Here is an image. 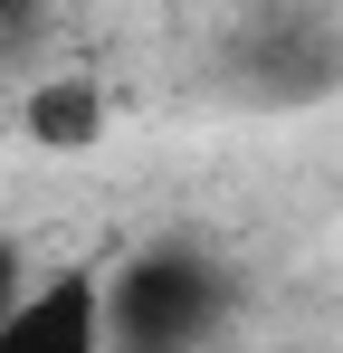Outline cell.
<instances>
[{
    "instance_id": "obj_1",
    "label": "cell",
    "mask_w": 343,
    "mask_h": 353,
    "mask_svg": "<svg viewBox=\"0 0 343 353\" xmlns=\"http://www.w3.org/2000/svg\"><path fill=\"white\" fill-rule=\"evenodd\" d=\"M229 277L191 239H153L105 277V353H210Z\"/></svg>"
},
{
    "instance_id": "obj_2",
    "label": "cell",
    "mask_w": 343,
    "mask_h": 353,
    "mask_svg": "<svg viewBox=\"0 0 343 353\" xmlns=\"http://www.w3.org/2000/svg\"><path fill=\"white\" fill-rule=\"evenodd\" d=\"M0 353H105V277L96 268H57L19 296V315L0 325Z\"/></svg>"
},
{
    "instance_id": "obj_3",
    "label": "cell",
    "mask_w": 343,
    "mask_h": 353,
    "mask_svg": "<svg viewBox=\"0 0 343 353\" xmlns=\"http://www.w3.org/2000/svg\"><path fill=\"white\" fill-rule=\"evenodd\" d=\"M324 77H343V48L315 39L305 19H277L267 39H248V86H267V96H305Z\"/></svg>"
},
{
    "instance_id": "obj_4",
    "label": "cell",
    "mask_w": 343,
    "mask_h": 353,
    "mask_svg": "<svg viewBox=\"0 0 343 353\" xmlns=\"http://www.w3.org/2000/svg\"><path fill=\"white\" fill-rule=\"evenodd\" d=\"M96 124H105V96H96L86 77H57V86H39V96H29V134H39V143H57V153H76Z\"/></svg>"
},
{
    "instance_id": "obj_5",
    "label": "cell",
    "mask_w": 343,
    "mask_h": 353,
    "mask_svg": "<svg viewBox=\"0 0 343 353\" xmlns=\"http://www.w3.org/2000/svg\"><path fill=\"white\" fill-rule=\"evenodd\" d=\"M19 296H29V268H19V248H10V239H0V325H10V315H19Z\"/></svg>"
},
{
    "instance_id": "obj_6",
    "label": "cell",
    "mask_w": 343,
    "mask_h": 353,
    "mask_svg": "<svg viewBox=\"0 0 343 353\" xmlns=\"http://www.w3.org/2000/svg\"><path fill=\"white\" fill-rule=\"evenodd\" d=\"M19 29H29V0H0V48H10Z\"/></svg>"
}]
</instances>
